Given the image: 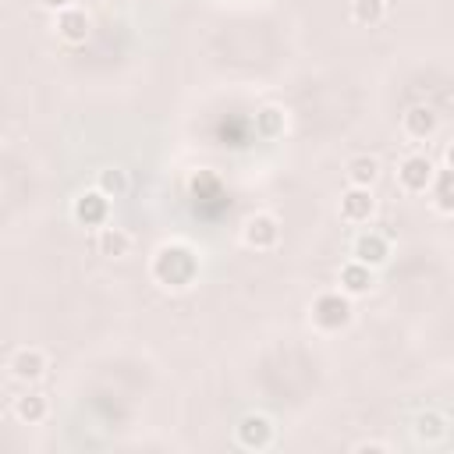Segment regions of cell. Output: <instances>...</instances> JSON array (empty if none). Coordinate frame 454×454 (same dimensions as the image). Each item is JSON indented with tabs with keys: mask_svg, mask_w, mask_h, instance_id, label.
I'll return each instance as SVG.
<instances>
[{
	"mask_svg": "<svg viewBox=\"0 0 454 454\" xmlns=\"http://www.w3.org/2000/svg\"><path fill=\"white\" fill-rule=\"evenodd\" d=\"M96 188H99L106 199H121V195L128 192V174H124L121 167H103V170L96 174Z\"/></svg>",
	"mask_w": 454,
	"mask_h": 454,
	"instance_id": "cell-20",
	"label": "cell"
},
{
	"mask_svg": "<svg viewBox=\"0 0 454 454\" xmlns=\"http://www.w3.org/2000/svg\"><path fill=\"white\" fill-rule=\"evenodd\" d=\"M11 415H14L18 422H25V426H39V422L50 415V401H46L39 390H25L21 397H14Z\"/></svg>",
	"mask_w": 454,
	"mask_h": 454,
	"instance_id": "cell-14",
	"label": "cell"
},
{
	"mask_svg": "<svg viewBox=\"0 0 454 454\" xmlns=\"http://www.w3.org/2000/svg\"><path fill=\"white\" fill-rule=\"evenodd\" d=\"M287 128V114L280 106H259L255 110V135L259 138H280Z\"/></svg>",
	"mask_w": 454,
	"mask_h": 454,
	"instance_id": "cell-18",
	"label": "cell"
},
{
	"mask_svg": "<svg viewBox=\"0 0 454 454\" xmlns=\"http://www.w3.org/2000/svg\"><path fill=\"white\" fill-rule=\"evenodd\" d=\"M337 213H340V220H344V223H355V227L369 223V220H372V213H376L372 188H355V184H348V188L340 192Z\"/></svg>",
	"mask_w": 454,
	"mask_h": 454,
	"instance_id": "cell-7",
	"label": "cell"
},
{
	"mask_svg": "<svg viewBox=\"0 0 454 454\" xmlns=\"http://www.w3.org/2000/svg\"><path fill=\"white\" fill-rule=\"evenodd\" d=\"M71 216L82 227H103V223H110V199L99 188H89L71 202Z\"/></svg>",
	"mask_w": 454,
	"mask_h": 454,
	"instance_id": "cell-8",
	"label": "cell"
},
{
	"mask_svg": "<svg viewBox=\"0 0 454 454\" xmlns=\"http://www.w3.org/2000/svg\"><path fill=\"white\" fill-rule=\"evenodd\" d=\"M433 174H436V163L426 153H408L397 163V188L408 192V195H426Z\"/></svg>",
	"mask_w": 454,
	"mask_h": 454,
	"instance_id": "cell-3",
	"label": "cell"
},
{
	"mask_svg": "<svg viewBox=\"0 0 454 454\" xmlns=\"http://www.w3.org/2000/svg\"><path fill=\"white\" fill-rule=\"evenodd\" d=\"M53 28H57V35H60L67 46H82V43L89 39V32H92V21H89V14H85L78 4H71V7L57 11Z\"/></svg>",
	"mask_w": 454,
	"mask_h": 454,
	"instance_id": "cell-10",
	"label": "cell"
},
{
	"mask_svg": "<svg viewBox=\"0 0 454 454\" xmlns=\"http://www.w3.org/2000/svg\"><path fill=\"white\" fill-rule=\"evenodd\" d=\"M7 369H11V376L18 380V383H35V380H43V372H46V355L39 351V348H18L14 355H11V362H7Z\"/></svg>",
	"mask_w": 454,
	"mask_h": 454,
	"instance_id": "cell-11",
	"label": "cell"
},
{
	"mask_svg": "<svg viewBox=\"0 0 454 454\" xmlns=\"http://www.w3.org/2000/svg\"><path fill=\"white\" fill-rule=\"evenodd\" d=\"M309 312H312V323L319 330H340L351 323V298L344 291H323L309 305Z\"/></svg>",
	"mask_w": 454,
	"mask_h": 454,
	"instance_id": "cell-2",
	"label": "cell"
},
{
	"mask_svg": "<svg viewBox=\"0 0 454 454\" xmlns=\"http://www.w3.org/2000/svg\"><path fill=\"white\" fill-rule=\"evenodd\" d=\"M344 177H348V184H355V188H372V184L380 181V160L369 156V153H358V156L348 160Z\"/></svg>",
	"mask_w": 454,
	"mask_h": 454,
	"instance_id": "cell-16",
	"label": "cell"
},
{
	"mask_svg": "<svg viewBox=\"0 0 454 454\" xmlns=\"http://www.w3.org/2000/svg\"><path fill=\"white\" fill-rule=\"evenodd\" d=\"M234 440H238V447H245V450H266V447L273 443V422H270L262 411H248V415L238 419Z\"/></svg>",
	"mask_w": 454,
	"mask_h": 454,
	"instance_id": "cell-6",
	"label": "cell"
},
{
	"mask_svg": "<svg viewBox=\"0 0 454 454\" xmlns=\"http://www.w3.org/2000/svg\"><path fill=\"white\" fill-rule=\"evenodd\" d=\"M411 436L419 443H440L447 436V415L443 411H419L415 422H411Z\"/></svg>",
	"mask_w": 454,
	"mask_h": 454,
	"instance_id": "cell-17",
	"label": "cell"
},
{
	"mask_svg": "<svg viewBox=\"0 0 454 454\" xmlns=\"http://www.w3.org/2000/svg\"><path fill=\"white\" fill-rule=\"evenodd\" d=\"M387 18V0H351V21L362 28H376Z\"/></svg>",
	"mask_w": 454,
	"mask_h": 454,
	"instance_id": "cell-19",
	"label": "cell"
},
{
	"mask_svg": "<svg viewBox=\"0 0 454 454\" xmlns=\"http://www.w3.org/2000/svg\"><path fill=\"white\" fill-rule=\"evenodd\" d=\"M241 241L255 252H270L280 241V220L273 213H252L241 223Z\"/></svg>",
	"mask_w": 454,
	"mask_h": 454,
	"instance_id": "cell-4",
	"label": "cell"
},
{
	"mask_svg": "<svg viewBox=\"0 0 454 454\" xmlns=\"http://www.w3.org/2000/svg\"><path fill=\"white\" fill-rule=\"evenodd\" d=\"M35 4H39V7H46V11H53V14H57V11H64V7H71V4H74V0H35Z\"/></svg>",
	"mask_w": 454,
	"mask_h": 454,
	"instance_id": "cell-21",
	"label": "cell"
},
{
	"mask_svg": "<svg viewBox=\"0 0 454 454\" xmlns=\"http://www.w3.org/2000/svg\"><path fill=\"white\" fill-rule=\"evenodd\" d=\"M351 259L362 262V266H369V270L387 266V259H390V238L380 234V231H369V227L358 231L351 238Z\"/></svg>",
	"mask_w": 454,
	"mask_h": 454,
	"instance_id": "cell-5",
	"label": "cell"
},
{
	"mask_svg": "<svg viewBox=\"0 0 454 454\" xmlns=\"http://www.w3.org/2000/svg\"><path fill=\"white\" fill-rule=\"evenodd\" d=\"M401 131L408 138H415V142H426V138H433L440 131V114L429 103H415V106H408L401 114Z\"/></svg>",
	"mask_w": 454,
	"mask_h": 454,
	"instance_id": "cell-9",
	"label": "cell"
},
{
	"mask_svg": "<svg viewBox=\"0 0 454 454\" xmlns=\"http://www.w3.org/2000/svg\"><path fill=\"white\" fill-rule=\"evenodd\" d=\"M131 234L124 231V227H114V223H103V227H96V252L103 255V259H124L128 252H131Z\"/></svg>",
	"mask_w": 454,
	"mask_h": 454,
	"instance_id": "cell-13",
	"label": "cell"
},
{
	"mask_svg": "<svg viewBox=\"0 0 454 454\" xmlns=\"http://www.w3.org/2000/svg\"><path fill=\"white\" fill-rule=\"evenodd\" d=\"M149 273L160 287L167 291H184L195 284L199 277V252L184 241H167L153 252V262H149Z\"/></svg>",
	"mask_w": 454,
	"mask_h": 454,
	"instance_id": "cell-1",
	"label": "cell"
},
{
	"mask_svg": "<svg viewBox=\"0 0 454 454\" xmlns=\"http://www.w3.org/2000/svg\"><path fill=\"white\" fill-rule=\"evenodd\" d=\"M355 450H376V454H387L390 447H387V443H376V440H365V443H355Z\"/></svg>",
	"mask_w": 454,
	"mask_h": 454,
	"instance_id": "cell-22",
	"label": "cell"
},
{
	"mask_svg": "<svg viewBox=\"0 0 454 454\" xmlns=\"http://www.w3.org/2000/svg\"><path fill=\"white\" fill-rule=\"evenodd\" d=\"M426 192L433 195V209H436V213H443V216L454 213V174H450L447 163L436 167V174H433V181H429Z\"/></svg>",
	"mask_w": 454,
	"mask_h": 454,
	"instance_id": "cell-15",
	"label": "cell"
},
{
	"mask_svg": "<svg viewBox=\"0 0 454 454\" xmlns=\"http://www.w3.org/2000/svg\"><path fill=\"white\" fill-rule=\"evenodd\" d=\"M337 284H340V291H344L348 298H362V294H369V291H372V284H376V270H369V266H362V262L348 259V262L340 266Z\"/></svg>",
	"mask_w": 454,
	"mask_h": 454,
	"instance_id": "cell-12",
	"label": "cell"
}]
</instances>
